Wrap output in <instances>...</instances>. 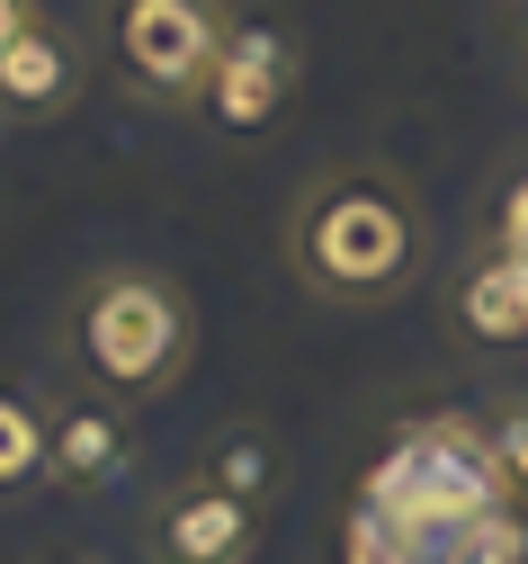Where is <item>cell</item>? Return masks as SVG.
Wrapping results in <instances>:
<instances>
[{
    "label": "cell",
    "instance_id": "cell-12",
    "mask_svg": "<svg viewBox=\"0 0 528 564\" xmlns=\"http://www.w3.org/2000/svg\"><path fill=\"white\" fill-rule=\"evenodd\" d=\"M45 475V394L19 386V377H0V502H28Z\"/></svg>",
    "mask_w": 528,
    "mask_h": 564
},
{
    "label": "cell",
    "instance_id": "cell-1",
    "mask_svg": "<svg viewBox=\"0 0 528 564\" xmlns=\"http://www.w3.org/2000/svg\"><path fill=\"white\" fill-rule=\"evenodd\" d=\"M287 269L323 305H386L430 269V206L386 162L314 171L287 206Z\"/></svg>",
    "mask_w": 528,
    "mask_h": 564
},
{
    "label": "cell",
    "instance_id": "cell-14",
    "mask_svg": "<svg viewBox=\"0 0 528 564\" xmlns=\"http://www.w3.org/2000/svg\"><path fill=\"white\" fill-rule=\"evenodd\" d=\"M493 242L510 251V260H528V171L510 180V197H502V225H493Z\"/></svg>",
    "mask_w": 528,
    "mask_h": 564
},
{
    "label": "cell",
    "instance_id": "cell-2",
    "mask_svg": "<svg viewBox=\"0 0 528 564\" xmlns=\"http://www.w3.org/2000/svg\"><path fill=\"white\" fill-rule=\"evenodd\" d=\"M63 359H72V377H82L90 394L134 412V403H153V394H171L188 377L197 305H188L180 278L143 269V260H108L63 305Z\"/></svg>",
    "mask_w": 528,
    "mask_h": 564
},
{
    "label": "cell",
    "instance_id": "cell-6",
    "mask_svg": "<svg viewBox=\"0 0 528 564\" xmlns=\"http://www.w3.org/2000/svg\"><path fill=\"white\" fill-rule=\"evenodd\" d=\"M295 82H305L295 45H287L278 28H260V19H243V28H234V45L215 54L206 90H197V117H206L215 134H234V144H251V134H269V126L287 117Z\"/></svg>",
    "mask_w": 528,
    "mask_h": 564
},
{
    "label": "cell",
    "instance_id": "cell-16",
    "mask_svg": "<svg viewBox=\"0 0 528 564\" xmlns=\"http://www.w3.org/2000/svg\"><path fill=\"white\" fill-rule=\"evenodd\" d=\"M45 564H99V555H45Z\"/></svg>",
    "mask_w": 528,
    "mask_h": 564
},
{
    "label": "cell",
    "instance_id": "cell-4",
    "mask_svg": "<svg viewBox=\"0 0 528 564\" xmlns=\"http://www.w3.org/2000/svg\"><path fill=\"white\" fill-rule=\"evenodd\" d=\"M234 0H99V45L108 63L162 108H197L215 54L234 45Z\"/></svg>",
    "mask_w": 528,
    "mask_h": 564
},
{
    "label": "cell",
    "instance_id": "cell-5",
    "mask_svg": "<svg viewBox=\"0 0 528 564\" xmlns=\"http://www.w3.org/2000/svg\"><path fill=\"white\" fill-rule=\"evenodd\" d=\"M349 564H528V520L484 511V520H386L349 502Z\"/></svg>",
    "mask_w": 528,
    "mask_h": 564
},
{
    "label": "cell",
    "instance_id": "cell-3",
    "mask_svg": "<svg viewBox=\"0 0 528 564\" xmlns=\"http://www.w3.org/2000/svg\"><path fill=\"white\" fill-rule=\"evenodd\" d=\"M358 502L386 511V520H484V511H519L510 484H502V457H493V431H484L475 412H412L403 431L376 448Z\"/></svg>",
    "mask_w": 528,
    "mask_h": 564
},
{
    "label": "cell",
    "instance_id": "cell-10",
    "mask_svg": "<svg viewBox=\"0 0 528 564\" xmlns=\"http://www.w3.org/2000/svg\"><path fill=\"white\" fill-rule=\"evenodd\" d=\"M448 323L484 349H519L528 340V260H510L502 242L475 251L457 269V288H448Z\"/></svg>",
    "mask_w": 528,
    "mask_h": 564
},
{
    "label": "cell",
    "instance_id": "cell-9",
    "mask_svg": "<svg viewBox=\"0 0 528 564\" xmlns=\"http://www.w3.org/2000/svg\"><path fill=\"white\" fill-rule=\"evenodd\" d=\"M90 90V45L72 36L63 19H36L10 54H0V117H28V126H54L72 117Z\"/></svg>",
    "mask_w": 528,
    "mask_h": 564
},
{
    "label": "cell",
    "instance_id": "cell-11",
    "mask_svg": "<svg viewBox=\"0 0 528 564\" xmlns=\"http://www.w3.org/2000/svg\"><path fill=\"white\" fill-rule=\"evenodd\" d=\"M197 475H206V484H224L234 502L269 511L278 492H287V440L269 431V421H224V431L206 440V457H197Z\"/></svg>",
    "mask_w": 528,
    "mask_h": 564
},
{
    "label": "cell",
    "instance_id": "cell-13",
    "mask_svg": "<svg viewBox=\"0 0 528 564\" xmlns=\"http://www.w3.org/2000/svg\"><path fill=\"white\" fill-rule=\"evenodd\" d=\"M484 431H493V457H502V484H510V502L528 511V394H519V403H502V412L484 421Z\"/></svg>",
    "mask_w": 528,
    "mask_h": 564
},
{
    "label": "cell",
    "instance_id": "cell-15",
    "mask_svg": "<svg viewBox=\"0 0 528 564\" xmlns=\"http://www.w3.org/2000/svg\"><path fill=\"white\" fill-rule=\"evenodd\" d=\"M36 19H45V10H36V0H0V54H10V45H19V36L36 28Z\"/></svg>",
    "mask_w": 528,
    "mask_h": 564
},
{
    "label": "cell",
    "instance_id": "cell-8",
    "mask_svg": "<svg viewBox=\"0 0 528 564\" xmlns=\"http://www.w3.org/2000/svg\"><path fill=\"white\" fill-rule=\"evenodd\" d=\"M45 475L54 492H117L134 475V421L108 394H45Z\"/></svg>",
    "mask_w": 528,
    "mask_h": 564
},
{
    "label": "cell",
    "instance_id": "cell-7",
    "mask_svg": "<svg viewBox=\"0 0 528 564\" xmlns=\"http://www.w3.org/2000/svg\"><path fill=\"white\" fill-rule=\"evenodd\" d=\"M260 529H269V511L234 502V492L206 484L197 466H188L180 484H162L153 511H143L153 564H251V555H260Z\"/></svg>",
    "mask_w": 528,
    "mask_h": 564
}]
</instances>
